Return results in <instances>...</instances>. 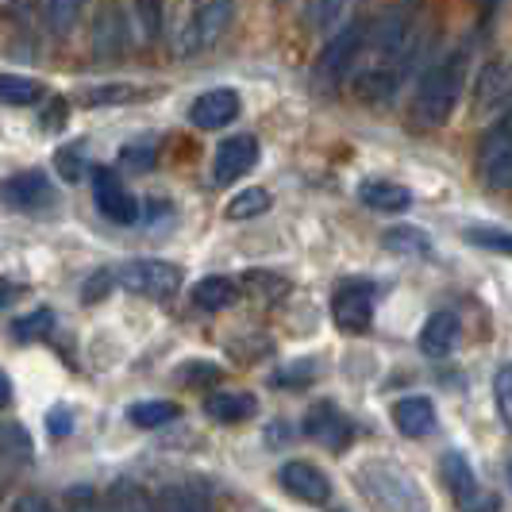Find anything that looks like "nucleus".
I'll list each match as a JSON object with an SVG mask.
<instances>
[{"instance_id":"obj_1","label":"nucleus","mask_w":512,"mask_h":512,"mask_svg":"<svg viewBox=\"0 0 512 512\" xmlns=\"http://www.w3.org/2000/svg\"><path fill=\"white\" fill-rule=\"evenodd\" d=\"M428 8L424 0H389L382 12L362 27V47L351 70V93L366 104H389L412 70L428 58Z\"/></svg>"},{"instance_id":"obj_2","label":"nucleus","mask_w":512,"mask_h":512,"mask_svg":"<svg viewBox=\"0 0 512 512\" xmlns=\"http://www.w3.org/2000/svg\"><path fill=\"white\" fill-rule=\"evenodd\" d=\"M470 54H474L470 43H459L432 66H424V74L416 77L409 101V124L416 131H436L455 116L466 93V77H470Z\"/></svg>"},{"instance_id":"obj_3","label":"nucleus","mask_w":512,"mask_h":512,"mask_svg":"<svg viewBox=\"0 0 512 512\" xmlns=\"http://www.w3.org/2000/svg\"><path fill=\"white\" fill-rule=\"evenodd\" d=\"M359 489L378 512H424L428 501L409 470L397 459H366L359 466Z\"/></svg>"},{"instance_id":"obj_4","label":"nucleus","mask_w":512,"mask_h":512,"mask_svg":"<svg viewBox=\"0 0 512 512\" xmlns=\"http://www.w3.org/2000/svg\"><path fill=\"white\" fill-rule=\"evenodd\" d=\"M362 27H366V20H351V24L339 27L332 39L324 43V51H320L316 66H312V85H316V93L335 97V93L347 85V77L355 70V58H359V47H362Z\"/></svg>"},{"instance_id":"obj_5","label":"nucleus","mask_w":512,"mask_h":512,"mask_svg":"<svg viewBox=\"0 0 512 512\" xmlns=\"http://www.w3.org/2000/svg\"><path fill=\"white\" fill-rule=\"evenodd\" d=\"M235 16V0H193L189 20L178 27V54H201L224 39Z\"/></svg>"},{"instance_id":"obj_6","label":"nucleus","mask_w":512,"mask_h":512,"mask_svg":"<svg viewBox=\"0 0 512 512\" xmlns=\"http://www.w3.org/2000/svg\"><path fill=\"white\" fill-rule=\"evenodd\" d=\"M116 274V285L128 289L135 297H151V301H170L181 289V266L174 262H162V258H131L124 262Z\"/></svg>"},{"instance_id":"obj_7","label":"nucleus","mask_w":512,"mask_h":512,"mask_svg":"<svg viewBox=\"0 0 512 512\" xmlns=\"http://www.w3.org/2000/svg\"><path fill=\"white\" fill-rule=\"evenodd\" d=\"M478 174L489 189H512V108H505L482 135Z\"/></svg>"},{"instance_id":"obj_8","label":"nucleus","mask_w":512,"mask_h":512,"mask_svg":"<svg viewBox=\"0 0 512 512\" xmlns=\"http://www.w3.org/2000/svg\"><path fill=\"white\" fill-rule=\"evenodd\" d=\"M89 181H93V201H97L104 220L139 224V201L131 197V189L112 166H89Z\"/></svg>"},{"instance_id":"obj_9","label":"nucleus","mask_w":512,"mask_h":512,"mask_svg":"<svg viewBox=\"0 0 512 512\" xmlns=\"http://www.w3.org/2000/svg\"><path fill=\"white\" fill-rule=\"evenodd\" d=\"M374 305H378V285L362 282V278H351L335 289L332 297V316L343 332L359 335L370 328L374 320Z\"/></svg>"},{"instance_id":"obj_10","label":"nucleus","mask_w":512,"mask_h":512,"mask_svg":"<svg viewBox=\"0 0 512 512\" xmlns=\"http://www.w3.org/2000/svg\"><path fill=\"white\" fill-rule=\"evenodd\" d=\"M0 201L16 212H47L54 208V185L43 170H24V174H12L8 181H0Z\"/></svg>"},{"instance_id":"obj_11","label":"nucleus","mask_w":512,"mask_h":512,"mask_svg":"<svg viewBox=\"0 0 512 512\" xmlns=\"http://www.w3.org/2000/svg\"><path fill=\"white\" fill-rule=\"evenodd\" d=\"M278 486H282L289 497L305 501V505H328V497H332V482H328V474L308 459L285 462L282 470H278Z\"/></svg>"},{"instance_id":"obj_12","label":"nucleus","mask_w":512,"mask_h":512,"mask_svg":"<svg viewBox=\"0 0 512 512\" xmlns=\"http://www.w3.org/2000/svg\"><path fill=\"white\" fill-rule=\"evenodd\" d=\"M239 112H243L239 93L228 89V85H216V89H205L197 101L189 104V124L201 131H220L228 128V124H235Z\"/></svg>"},{"instance_id":"obj_13","label":"nucleus","mask_w":512,"mask_h":512,"mask_svg":"<svg viewBox=\"0 0 512 512\" xmlns=\"http://www.w3.org/2000/svg\"><path fill=\"white\" fill-rule=\"evenodd\" d=\"M258 166V139L255 135H228L216 158H212V181L216 185H235L239 178H247Z\"/></svg>"},{"instance_id":"obj_14","label":"nucleus","mask_w":512,"mask_h":512,"mask_svg":"<svg viewBox=\"0 0 512 512\" xmlns=\"http://www.w3.org/2000/svg\"><path fill=\"white\" fill-rule=\"evenodd\" d=\"M305 436L312 443H324L328 451H343L351 436H355V428H351V420L339 412V405L332 401H320V405H312L305 416Z\"/></svg>"},{"instance_id":"obj_15","label":"nucleus","mask_w":512,"mask_h":512,"mask_svg":"<svg viewBox=\"0 0 512 512\" xmlns=\"http://www.w3.org/2000/svg\"><path fill=\"white\" fill-rule=\"evenodd\" d=\"M474 108L482 116H501L505 108H512V58L509 62H489L482 77H478V89H474Z\"/></svg>"},{"instance_id":"obj_16","label":"nucleus","mask_w":512,"mask_h":512,"mask_svg":"<svg viewBox=\"0 0 512 512\" xmlns=\"http://www.w3.org/2000/svg\"><path fill=\"white\" fill-rule=\"evenodd\" d=\"M389 416H393L397 432H401L405 439H420L436 428V405H432V397H420V393L393 401Z\"/></svg>"},{"instance_id":"obj_17","label":"nucleus","mask_w":512,"mask_h":512,"mask_svg":"<svg viewBox=\"0 0 512 512\" xmlns=\"http://www.w3.org/2000/svg\"><path fill=\"white\" fill-rule=\"evenodd\" d=\"M205 412L216 424H243L258 412V397L255 393H239V389H220V393L205 397Z\"/></svg>"},{"instance_id":"obj_18","label":"nucleus","mask_w":512,"mask_h":512,"mask_svg":"<svg viewBox=\"0 0 512 512\" xmlns=\"http://www.w3.org/2000/svg\"><path fill=\"white\" fill-rule=\"evenodd\" d=\"M455 343H459V316L455 312H432L428 324L420 328V351L428 359H443V355L455 351Z\"/></svg>"},{"instance_id":"obj_19","label":"nucleus","mask_w":512,"mask_h":512,"mask_svg":"<svg viewBox=\"0 0 512 512\" xmlns=\"http://www.w3.org/2000/svg\"><path fill=\"white\" fill-rule=\"evenodd\" d=\"M35 459L31 432L16 420H0V470H20Z\"/></svg>"},{"instance_id":"obj_20","label":"nucleus","mask_w":512,"mask_h":512,"mask_svg":"<svg viewBox=\"0 0 512 512\" xmlns=\"http://www.w3.org/2000/svg\"><path fill=\"white\" fill-rule=\"evenodd\" d=\"M359 201L374 212H405V208H412V189L397 185V181L374 178L359 185Z\"/></svg>"},{"instance_id":"obj_21","label":"nucleus","mask_w":512,"mask_h":512,"mask_svg":"<svg viewBox=\"0 0 512 512\" xmlns=\"http://www.w3.org/2000/svg\"><path fill=\"white\" fill-rule=\"evenodd\" d=\"M439 482L451 489L455 505H466L470 493L478 489V478H474V470H470L466 455H459V451H443V459H439Z\"/></svg>"},{"instance_id":"obj_22","label":"nucleus","mask_w":512,"mask_h":512,"mask_svg":"<svg viewBox=\"0 0 512 512\" xmlns=\"http://www.w3.org/2000/svg\"><path fill=\"white\" fill-rule=\"evenodd\" d=\"M239 301V282L235 278H224V274H208L193 285V305L205 308V312H224Z\"/></svg>"},{"instance_id":"obj_23","label":"nucleus","mask_w":512,"mask_h":512,"mask_svg":"<svg viewBox=\"0 0 512 512\" xmlns=\"http://www.w3.org/2000/svg\"><path fill=\"white\" fill-rule=\"evenodd\" d=\"M104 512H154V497L135 478H116L104 493Z\"/></svg>"},{"instance_id":"obj_24","label":"nucleus","mask_w":512,"mask_h":512,"mask_svg":"<svg viewBox=\"0 0 512 512\" xmlns=\"http://www.w3.org/2000/svg\"><path fill=\"white\" fill-rule=\"evenodd\" d=\"M47 101V85L27 74H0V104L8 108H31Z\"/></svg>"},{"instance_id":"obj_25","label":"nucleus","mask_w":512,"mask_h":512,"mask_svg":"<svg viewBox=\"0 0 512 512\" xmlns=\"http://www.w3.org/2000/svg\"><path fill=\"white\" fill-rule=\"evenodd\" d=\"M382 247L389 255H401V258H428L432 255V235L412 224H397V228L382 231Z\"/></svg>"},{"instance_id":"obj_26","label":"nucleus","mask_w":512,"mask_h":512,"mask_svg":"<svg viewBox=\"0 0 512 512\" xmlns=\"http://www.w3.org/2000/svg\"><path fill=\"white\" fill-rule=\"evenodd\" d=\"M93 47H97V54H120L124 47H128V24H124V16H120L116 4H104L101 8Z\"/></svg>"},{"instance_id":"obj_27","label":"nucleus","mask_w":512,"mask_h":512,"mask_svg":"<svg viewBox=\"0 0 512 512\" xmlns=\"http://www.w3.org/2000/svg\"><path fill=\"white\" fill-rule=\"evenodd\" d=\"M147 89L131 85V81H104V85H93V89H81L77 101L85 108H112V104H131V101H143Z\"/></svg>"},{"instance_id":"obj_28","label":"nucleus","mask_w":512,"mask_h":512,"mask_svg":"<svg viewBox=\"0 0 512 512\" xmlns=\"http://www.w3.org/2000/svg\"><path fill=\"white\" fill-rule=\"evenodd\" d=\"M154 512H212L197 486H166L154 497Z\"/></svg>"},{"instance_id":"obj_29","label":"nucleus","mask_w":512,"mask_h":512,"mask_svg":"<svg viewBox=\"0 0 512 512\" xmlns=\"http://www.w3.org/2000/svg\"><path fill=\"white\" fill-rule=\"evenodd\" d=\"M181 416V405L178 401H135L128 409V420L135 428H166V424H174Z\"/></svg>"},{"instance_id":"obj_30","label":"nucleus","mask_w":512,"mask_h":512,"mask_svg":"<svg viewBox=\"0 0 512 512\" xmlns=\"http://www.w3.org/2000/svg\"><path fill=\"white\" fill-rule=\"evenodd\" d=\"M81 12H85V0H47L43 4V24L54 39H66L81 20Z\"/></svg>"},{"instance_id":"obj_31","label":"nucleus","mask_w":512,"mask_h":512,"mask_svg":"<svg viewBox=\"0 0 512 512\" xmlns=\"http://www.w3.org/2000/svg\"><path fill=\"white\" fill-rule=\"evenodd\" d=\"M54 332V308H35V312H27L20 320H12V335L20 339V343H43V339H51Z\"/></svg>"},{"instance_id":"obj_32","label":"nucleus","mask_w":512,"mask_h":512,"mask_svg":"<svg viewBox=\"0 0 512 512\" xmlns=\"http://www.w3.org/2000/svg\"><path fill=\"white\" fill-rule=\"evenodd\" d=\"M270 205H274V197L255 185V189L235 193V197L228 201V208H224V216H228V220H255V216H262V212H270Z\"/></svg>"},{"instance_id":"obj_33","label":"nucleus","mask_w":512,"mask_h":512,"mask_svg":"<svg viewBox=\"0 0 512 512\" xmlns=\"http://www.w3.org/2000/svg\"><path fill=\"white\" fill-rule=\"evenodd\" d=\"M462 239L474 243V247H482V251H497V255L512 258V231H505V228H486V224H478V228L462 231Z\"/></svg>"},{"instance_id":"obj_34","label":"nucleus","mask_w":512,"mask_h":512,"mask_svg":"<svg viewBox=\"0 0 512 512\" xmlns=\"http://www.w3.org/2000/svg\"><path fill=\"white\" fill-rule=\"evenodd\" d=\"M347 4H351V0H308L305 24L312 27V31H328V27L347 12Z\"/></svg>"},{"instance_id":"obj_35","label":"nucleus","mask_w":512,"mask_h":512,"mask_svg":"<svg viewBox=\"0 0 512 512\" xmlns=\"http://www.w3.org/2000/svg\"><path fill=\"white\" fill-rule=\"evenodd\" d=\"M493 405H497L501 424L512 432V362L497 366V374H493Z\"/></svg>"},{"instance_id":"obj_36","label":"nucleus","mask_w":512,"mask_h":512,"mask_svg":"<svg viewBox=\"0 0 512 512\" xmlns=\"http://www.w3.org/2000/svg\"><path fill=\"white\" fill-rule=\"evenodd\" d=\"M243 285H247L255 297H262V301H278V297H285V289H289L285 278L266 274V270H247V274H243Z\"/></svg>"},{"instance_id":"obj_37","label":"nucleus","mask_w":512,"mask_h":512,"mask_svg":"<svg viewBox=\"0 0 512 512\" xmlns=\"http://www.w3.org/2000/svg\"><path fill=\"white\" fill-rule=\"evenodd\" d=\"M154 162H158V143L154 139H139V143H128L120 151V166H128V170H151Z\"/></svg>"},{"instance_id":"obj_38","label":"nucleus","mask_w":512,"mask_h":512,"mask_svg":"<svg viewBox=\"0 0 512 512\" xmlns=\"http://www.w3.org/2000/svg\"><path fill=\"white\" fill-rule=\"evenodd\" d=\"M62 512H104V501L93 486H70L62 493Z\"/></svg>"},{"instance_id":"obj_39","label":"nucleus","mask_w":512,"mask_h":512,"mask_svg":"<svg viewBox=\"0 0 512 512\" xmlns=\"http://www.w3.org/2000/svg\"><path fill=\"white\" fill-rule=\"evenodd\" d=\"M54 166H58V174L66 181H81L89 174V166H85V158H81V143H70V147H62V151L54 154Z\"/></svg>"},{"instance_id":"obj_40","label":"nucleus","mask_w":512,"mask_h":512,"mask_svg":"<svg viewBox=\"0 0 512 512\" xmlns=\"http://www.w3.org/2000/svg\"><path fill=\"white\" fill-rule=\"evenodd\" d=\"M135 16H139V27L147 39L162 35V0H135Z\"/></svg>"},{"instance_id":"obj_41","label":"nucleus","mask_w":512,"mask_h":512,"mask_svg":"<svg viewBox=\"0 0 512 512\" xmlns=\"http://www.w3.org/2000/svg\"><path fill=\"white\" fill-rule=\"evenodd\" d=\"M112 285H116V274H112V270H97V274L85 282V293H81V301H85V305H93V301H104V297L112 293Z\"/></svg>"},{"instance_id":"obj_42","label":"nucleus","mask_w":512,"mask_h":512,"mask_svg":"<svg viewBox=\"0 0 512 512\" xmlns=\"http://www.w3.org/2000/svg\"><path fill=\"white\" fill-rule=\"evenodd\" d=\"M47 432H51L54 439L70 436V432H74V409H70V405H54V409L47 412Z\"/></svg>"},{"instance_id":"obj_43","label":"nucleus","mask_w":512,"mask_h":512,"mask_svg":"<svg viewBox=\"0 0 512 512\" xmlns=\"http://www.w3.org/2000/svg\"><path fill=\"white\" fill-rule=\"evenodd\" d=\"M308 378H312V362H297V366H285V370H278L274 374V385H293V389H301V385H308Z\"/></svg>"},{"instance_id":"obj_44","label":"nucleus","mask_w":512,"mask_h":512,"mask_svg":"<svg viewBox=\"0 0 512 512\" xmlns=\"http://www.w3.org/2000/svg\"><path fill=\"white\" fill-rule=\"evenodd\" d=\"M224 370L220 366H212V362H185L178 370V378H181V385H193V378H208V382H216Z\"/></svg>"},{"instance_id":"obj_45","label":"nucleus","mask_w":512,"mask_h":512,"mask_svg":"<svg viewBox=\"0 0 512 512\" xmlns=\"http://www.w3.org/2000/svg\"><path fill=\"white\" fill-rule=\"evenodd\" d=\"M501 509V497H497V493H489V489H474V493H470V501H466V505H459V512H497Z\"/></svg>"},{"instance_id":"obj_46","label":"nucleus","mask_w":512,"mask_h":512,"mask_svg":"<svg viewBox=\"0 0 512 512\" xmlns=\"http://www.w3.org/2000/svg\"><path fill=\"white\" fill-rule=\"evenodd\" d=\"M12 512H58V505H54L47 493H24Z\"/></svg>"},{"instance_id":"obj_47","label":"nucleus","mask_w":512,"mask_h":512,"mask_svg":"<svg viewBox=\"0 0 512 512\" xmlns=\"http://www.w3.org/2000/svg\"><path fill=\"white\" fill-rule=\"evenodd\" d=\"M20 297H24V289H20V285L0 282V308H8L12 301H20Z\"/></svg>"},{"instance_id":"obj_48","label":"nucleus","mask_w":512,"mask_h":512,"mask_svg":"<svg viewBox=\"0 0 512 512\" xmlns=\"http://www.w3.org/2000/svg\"><path fill=\"white\" fill-rule=\"evenodd\" d=\"M8 401H12V382H8V374L0 370V409H4Z\"/></svg>"},{"instance_id":"obj_49","label":"nucleus","mask_w":512,"mask_h":512,"mask_svg":"<svg viewBox=\"0 0 512 512\" xmlns=\"http://www.w3.org/2000/svg\"><path fill=\"white\" fill-rule=\"evenodd\" d=\"M509 486H512V459H509Z\"/></svg>"}]
</instances>
